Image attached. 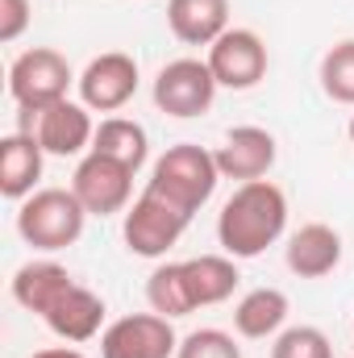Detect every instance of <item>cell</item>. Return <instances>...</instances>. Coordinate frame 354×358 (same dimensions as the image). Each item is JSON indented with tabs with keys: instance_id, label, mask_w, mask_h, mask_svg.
<instances>
[{
	"instance_id": "obj_8",
	"label": "cell",
	"mask_w": 354,
	"mask_h": 358,
	"mask_svg": "<svg viewBox=\"0 0 354 358\" xmlns=\"http://www.w3.org/2000/svg\"><path fill=\"white\" fill-rule=\"evenodd\" d=\"M213 96H217V80L200 59H176L155 80V104L167 117H200L213 108Z\"/></svg>"
},
{
	"instance_id": "obj_22",
	"label": "cell",
	"mask_w": 354,
	"mask_h": 358,
	"mask_svg": "<svg viewBox=\"0 0 354 358\" xmlns=\"http://www.w3.org/2000/svg\"><path fill=\"white\" fill-rule=\"evenodd\" d=\"M321 88L338 104H354V42H338L321 59Z\"/></svg>"
},
{
	"instance_id": "obj_4",
	"label": "cell",
	"mask_w": 354,
	"mask_h": 358,
	"mask_svg": "<svg viewBox=\"0 0 354 358\" xmlns=\"http://www.w3.org/2000/svg\"><path fill=\"white\" fill-rule=\"evenodd\" d=\"M192 213H183L167 196H159L155 187H146L138 196V204L125 213V246L142 259H159L176 246L187 229Z\"/></svg>"
},
{
	"instance_id": "obj_1",
	"label": "cell",
	"mask_w": 354,
	"mask_h": 358,
	"mask_svg": "<svg viewBox=\"0 0 354 358\" xmlns=\"http://www.w3.org/2000/svg\"><path fill=\"white\" fill-rule=\"evenodd\" d=\"M283 221H288L283 192L271 179H255V183H242L225 200L217 217V242L234 259H255L283 234Z\"/></svg>"
},
{
	"instance_id": "obj_9",
	"label": "cell",
	"mask_w": 354,
	"mask_h": 358,
	"mask_svg": "<svg viewBox=\"0 0 354 358\" xmlns=\"http://www.w3.org/2000/svg\"><path fill=\"white\" fill-rule=\"evenodd\" d=\"M179 350L176 329L159 313H134L104 329L100 358H171Z\"/></svg>"
},
{
	"instance_id": "obj_24",
	"label": "cell",
	"mask_w": 354,
	"mask_h": 358,
	"mask_svg": "<svg viewBox=\"0 0 354 358\" xmlns=\"http://www.w3.org/2000/svg\"><path fill=\"white\" fill-rule=\"evenodd\" d=\"M176 358H242V350H238L234 338L221 334V329H196V334H187V338L179 342Z\"/></svg>"
},
{
	"instance_id": "obj_20",
	"label": "cell",
	"mask_w": 354,
	"mask_h": 358,
	"mask_svg": "<svg viewBox=\"0 0 354 358\" xmlns=\"http://www.w3.org/2000/svg\"><path fill=\"white\" fill-rule=\"evenodd\" d=\"M92 150L96 155H108V159H117V163H125V167L138 171L146 163V129L138 121L108 117V121H100V129L92 138Z\"/></svg>"
},
{
	"instance_id": "obj_15",
	"label": "cell",
	"mask_w": 354,
	"mask_h": 358,
	"mask_svg": "<svg viewBox=\"0 0 354 358\" xmlns=\"http://www.w3.org/2000/svg\"><path fill=\"white\" fill-rule=\"evenodd\" d=\"M167 25L183 46H213L229 29V0H171Z\"/></svg>"
},
{
	"instance_id": "obj_17",
	"label": "cell",
	"mask_w": 354,
	"mask_h": 358,
	"mask_svg": "<svg viewBox=\"0 0 354 358\" xmlns=\"http://www.w3.org/2000/svg\"><path fill=\"white\" fill-rule=\"evenodd\" d=\"M179 267H183V287H187L192 308L221 304L238 287V267L229 259H221V255H200V259H187Z\"/></svg>"
},
{
	"instance_id": "obj_6",
	"label": "cell",
	"mask_w": 354,
	"mask_h": 358,
	"mask_svg": "<svg viewBox=\"0 0 354 358\" xmlns=\"http://www.w3.org/2000/svg\"><path fill=\"white\" fill-rule=\"evenodd\" d=\"M67 88H71V63L50 46L25 50L8 71V92H13L17 108L59 104V100H67Z\"/></svg>"
},
{
	"instance_id": "obj_11",
	"label": "cell",
	"mask_w": 354,
	"mask_h": 358,
	"mask_svg": "<svg viewBox=\"0 0 354 358\" xmlns=\"http://www.w3.org/2000/svg\"><path fill=\"white\" fill-rule=\"evenodd\" d=\"M134 92H138V63L121 50L92 59L80 76V96L96 113H117L121 104H129Z\"/></svg>"
},
{
	"instance_id": "obj_26",
	"label": "cell",
	"mask_w": 354,
	"mask_h": 358,
	"mask_svg": "<svg viewBox=\"0 0 354 358\" xmlns=\"http://www.w3.org/2000/svg\"><path fill=\"white\" fill-rule=\"evenodd\" d=\"M29 358H84V355H80V350H67V346H63V350H38V355H29Z\"/></svg>"
},
{
	"instance_id": "obj_14",
	"label": "cell",
	"mask_w": 354,
	"mask_h": 358,
	"mask_svg": "<svg viewBox=\"0 0 354 358\" xmlns=\"http://www.w3.org/2000/svg\"><path fill=\"white\" fill-rule=\"evenodd\" d=\"M63 342H88L100 334V321H104V300L88 292V287H80V283H71L50 308H46V317H42Z\"/></svg>"
},
{
	"instance_id": "obj_7",
	"label": "cell",
	"mask_w": 354,
	"mask_h": 358,
	"mask_svg": "<svg viewBox=\"0 0 354 358\" xmlns=\"http://www.w3.org/2000/svg\"><path fill=\"white\" fill-rule=\"evenodd\" d=\"M208 71L221 88L246 92L267 76V46L255 29H225L208 46Z\"/></svg>"
},
{
	"instance_id": "obj_3",
	"label": "cell",
	"mask_w": 354,
	"mask_h": 358,
	"mask_svg": "<svg viewBox=\"0 0 354 358\" xmlns=\"http://www.w3.org/2000/svg\"><path fill=\"white\" fill-rule=\"evenodd\" d=\"M217 159L204 150V146H196V142H179L171 146L159 163H155V171H150V183L146 187H155L159 196H167L171 204H179L183 213H196L208 196H213V187H217Z\"/></svg>"
},
{
	"instance_id": "obj_18",
	"label": "cell",
	"mask_w": 354,
	"mask_h": 358,
	"mask_svg": "<svg viewBox=\"0 0 354 358\" xmlns=\"http://www.w3.org/2000/svg\"><path fill=\"white\" fill-rule=\"evenodd\" d=\"M71 283H76L71 271L59 267V263H25V267L13 275V296H17L21 308L46 317V308H50Z\"/></svg>"
},
{
	"instance_id": "obj_10",
	"label": "cell",
	"mask_w": 354,
	"mask_h": 358,
	"mask_svg": "<svg viewBox=\"0 0 354 358\" xmlns=\"http://www.w3.org/2000/svg\"><path fill=\"white\" fill-rule=\"evenodd\" d=\"M129 187H134V167H125L108 155H96V150L76 167V179H71V192L80 196V204L92 217L121 213L125 200H129Z\"/></svg>"
},
{
	"instance_id": "obj_25",
	"label": "cell",
	"mask_w": 354,
	"mask_h": 358,
	"mask_svg": "<svg viewBox=\"0 0 354 358\" xmlns=\"http://www.w3.org/2000/svg\"><path fill=\"white\" fill-rule=\"evenodd\" d=\"M29 0H0V42H17L29 25Z\"/></svg>"
},
{
	"instance_id": "obj_16",
	"label": "cell",
	"mask_w": 354,
	"mask_h": 358,
	"mask_svg": "<svg viewBox=\"0 0 354 358\" xmlns=\"http://www.w3.org/2000/svg\"><path fill=\"white\" fill-rule=\"evenodd\" d=\"M42 146L29 134H8L0 142V196L8 200H25L34 192V183L42 179Z\"/></svg>"
},
{
	"instance_id": "obj_5",
	"label": "cell",
	"mask_w": 354,
	"mask_h": 358,
	"mask_svg": "<svg viewBox=\"0 0 354 358\" xmlns=\"http://www.w3.org/2000/svg\"><path fill=\"white\" fill-rule=\"evenodd\" d=\"M17 134H29L38 138V146L46 155H80L96 138L92 129V117H88V104H71V100H59V104H46V108H21L17 113Z\"/></svg>"
},
{
	"instance_id": "obj_27",
	"label": "cell",
	"mask_w": 354,
	"mask_h": 358,
	"mask_svg": "<svg viewBox=\"0 0 354 358\" xmlns=\"http://www.w3.org/2000/svg\"><path fill=\"white\" fill-rule=\"evenodd\" d=\"M351 142H354V117H351Z\"/></svg>"
},
{
	"instance_id": "obj_2",
	"label": "cell",
	"mask_w": 354,
	"mask_h": 358,
	"mask_svg": "<svg viewBox=\"0 0 354 358\" xmlns=\"http://www.w3.org/2000/svg\"><path fill=\"white\" fill-rule=\"evenodd\" d=\"M84 217H88V208L80 204V196L71 187H46L21 204L17 234L34 250H63L84 234Z\"/></svg>"
},
{
	"instance_id": "obj_12",
	"label": "cell",
	"mask_w": 354,
	"mask_h": 358,
	"mask_svg": "<svg viewBox=\"0 0 354 358\" xmlns=\"http://www.w3.org/2000/svg\"><path fill=\"white\" fill-rule=\"evenodd\" d=\"M217 171L221 179H238V183H255L271 171L275 163V138L259 125H238L225 134V142L217 146Z\"/></svg>"
},
{
	"instance_id": "obj_13",
	"label": "cell",
	"mask_w": 354,
	"mask_h": 358,
	"mask_svg": "<svg viewBox=\"0 0 354 358\" xmlns=\"http://www.w3.org/2000/svg\"><path fill=\"white\" fill-rule=\"evenodd\" d=\"M338 263H342V238H338L334 225L313 221V225H300L292 234V242H288V267H292V275L325 279L330 271H338Z\"/></svg>"
},
{
	"instance_id": "obj_19",
	"label": "cell",
	"mask_w": 354,
	"mask_h": 358,
	"mask_svg": "<svg viewBox=\"0 0 354 358\" xmlns=\"http://www.w3.org/2000/svg\"><path fill=\"white\" fill-rule=\"evenodd\" d=\"M288 317V296L279 287H255L234 308V329L242 338H271Z\"/></svg>"
},
{
	"instance_id": "obj_23",
	"label": "cell",
	"mask_w": 354,
	"mask_h": 358,
	"mask_svg": "<svg viewBox=\"0 0 354 358\" xmlns=\"http://www.w3.org/2000/svg\"><path fill=\"white\" fill-rule=\"evenodd\" d=\"M271 358H334V355H330V338L321 329L296 325V329H288V334L275 338Z\"/></svg>"
},
{
	"instance_id": "obj_21",
	"label": "cell",
	"mask_w": 354,
	"mask_h": 358,
	"mask_svg": "<svg viewBox=\"0 0 354 358\" xmlns=\"http://www.w3.org/2000/svg\"><path fill=\"white\" fill-rule=\"evenodd\" d=\"M146 300H150V313L159 317H187L192 313V300H187V287H183V267L167 263L146 279Z\"/></svg>"
}]
</instances>
